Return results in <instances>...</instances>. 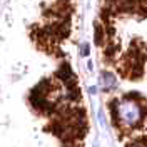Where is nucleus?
<instances>
[{
    "mask_svg": "<svg viewBox=\"0 0 147 147\" xmlns=\"http://www.w3.org/2000/svg\"><path fill=\"white\" fill-rule=\"evenodd\" d=\"M130 147H147V140H137V142H134Z\"/></svg>",
    "mask_w": 147,
    "mask_h": 147,
    "instance_id": "obj_2",
    "label": "nucleus"
},
{
    "mask_svg": "<svg viewBox=\"0 0 147 147\" xmlns=\"http://www.w3.org/2000/svg\"><path fill=\"white\" fill-rule=\"evenodd\" d=\"M114 115H115V122L119 125L127 129H136L146 120L144 104L127 95L120 100L114 102Z\"/></svg>",
    "mask_w": 147,
    "mask_h": 147,
    "instance_id": "obj_1",
    "label": "nucleus"
}]
</instances>
